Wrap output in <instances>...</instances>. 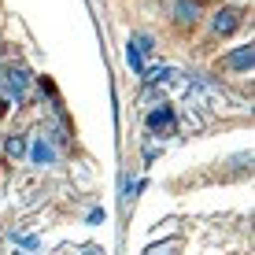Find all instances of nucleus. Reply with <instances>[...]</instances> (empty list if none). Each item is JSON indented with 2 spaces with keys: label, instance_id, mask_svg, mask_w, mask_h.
Listing matches in <instances>:
<instances>
[{
  "label": "nucleus",
  "instance_id": "f257e3e1",
  "mask_svg": "<svg viewBox=\"0 0 255 255\" xmlns=\"http://www.w3.org/2000/svg\"><path fill=\"white\" fill-rule=\"evenodd\" d=\"M152 37L148 33H137V37H129V48H126V63L133 67V74H144V56H152Z\"/></svg>",
  "mask_w": 255,
  "mask_h": 255
},
{
  "label": "nucleus",
  "instance_id": "f03ea898",
  "mask_svg": "<svg viewBox=\"0 0 255 255\" xmlns=\"http://www.w3.org/2000/svg\"><path fill=\"white\" fill-rule=\"evenodd\" d=\"M26 89H30V74H26L22 67H7L4 70V93L11 96L15 104L26 100Z\"/></svg>",
  "mask_w": 255,
  "mask_h": 255
},
{
  "label": "nucleus",
  "instance_id": "7ed1b4c3",
  "mask_svg": "<svg viewBox=\"0 0 255 255\" xmlns=\"http://www.w3.org/2000/svg\"><path fill=\"white\" fill-rule=\"evenodd\" d=\"M174 108L170 104H159V108L148 111V133H174Z\"/></svg>",
  "mask_w": 255,
  "mask_h": 255
},
{
  "label": "nucleus",
  "instance_id": "20e7f679",
  "mask_svg": "<svg viewBox=\"0 0 255 255\" xmlns=\"http://www.w3.org/2000/svg\"><path fill=\"white\" fill-rule=\"evenodd\" d=\"M30 163H33V166H52V163H56V148H52V140H45V137L33 140V148H30Z\"/></svg>",
  "mask_w": 255,
  "mask_h": 255
},
{
  "label": "nucleus",
  "instance_id": "39448f33",
  "mask_svg": "<svg viewBox=\"0 0 255 255\" xmlns=\"http://www.w3.org/2000/svg\"><path fill=\"white\" fill-rule=\"evenodd\" d=\"M255 63V48L252 45H241V48H233L230 56H226V67L230 70H252Z\"/></svg>",
  "mask_w": 255,
  "mask_h": 255
},
{
  "label": "nucleus",
  "instance_id": "423d86ee",
  "mask_svg": "<svg viewBox=\"0 0 255 255\" xmlns=\"http://www.w3.org/2000/svg\"><path fill=\"white\" fill-rule=\"evenodd\" d=\"M237 26H241V15H237L233 7H226V11H218V15H215V22H211V30H215L218 37H226V33H233Z\"/></svg>",
  "mask_w": 255,
  "mask_h": 255
},
{
  "label": "nucleus",
  "instance_id": "0eeeda50",
  "mask_svg": "<svg viewBox=\"0 0 255 255\" xmlns=\"http://www.w3.org/2000/svg\"><path fill=\"white\" fill-rule=\"evenodd\" d=\"M174 19H178V26H192L200 19V4L196 0H178L174 4Z\"/></svg>",
  "mask_w": 255,
  "mask_h": 255
},
{
  "label": "nucleus",
  "instance_id": "6e6552de",
  "mask_svg": "<svg viewBox=\"0 0 255 255\" xmlns=\"http://www.w3.org/2000/svg\"><path fill=\"white\" fill-rule=\"evenodd\" d=\"M11 241L19 244V248H26V252H37L41 248V237H33V233H15L11 230Z\"/></svg>",
  "mask_w": 255,
  "mask_h": 255
},
{
  "label": "nucleus",
  "instance_id": "1a4fd4ad",
  "mask_svg": "<svg viewBox=\"0 0 255 255\" xmlns=\"http://www.w3.org/2000/svg\"><path fill=\"white\" fill-rule=\"evenodd\" d=\"M4 152H7V155H15V159H19V155H26V137H19V133L7 137V140H4Z\"/></svg>",
  "mask_w": 255,
  "mask_h": 255
},
{
  "label": "nucleus",
  "instance_id": "9d476101",
  "mask_svg": "<svg viewBox=\"0 0 255 255\" xmlns=\"http://www.w3.org/2000/svg\"><path fill=\"white\" fill-rule=\"evenodd\" d=\"M174 248H178V244H174V241H166V244H155V248H148L144 255H174Z\"/></svg>",
  "mask_w": 255,
  "mask_h": 255
},
{
  "label": "nucleus",
  "instance_id": "9b49d317",
  "mask_svg": "<svg viewBox=\"0 0 255 255\" xmlns=\"http://www.w3.org/2000/svg\"><path fill=\"white\" fill-rule=\"evenodd\" d=\"M96 222H104V211H100V207L89 211V226H96Z\"/></svg>",
  "mask_w": 255,
  "mask_h": 255
},
{
  "label": "nucleus",
  "instance_id": "f8f14e48",
  "mask_svg": "<svg viewBox=\"0 0 255 255\" xmlns=\"http://www.w3.org/2000/svg\"><path fill=\"white\" fill-rule=\"evenodd\" d=\"M85 255H100V252H85Z\"/></svg>",
  "mask_w": 255,
  "mask_h": 255
},
{
  "label": "nucleus",
  "instance_id": "ddd939ff",
  "mask_svg": "<svg viewBox=\"0 0 255 255\" xmlns=\"http://www.w3.org/2000/svg\"><path fill=\"white\" fill-rule=\"evenodd\" d=\"M15 255H22V252H15Z\"/></svg>",
  "mask_w": 255,
  "mask_h": 255
}]
</instances>
